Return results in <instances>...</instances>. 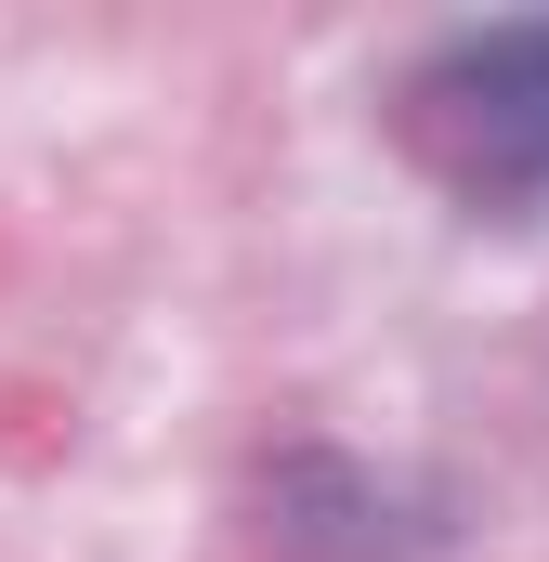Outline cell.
<instances>
[{
    "label": "cell",
    "mask_w": 549,
    "mask_h": 562,
    "mask_svg": "<svg viewBox=\"0 0 549 562\" xmlns=\"http://www.w3.org/2000/svg\"><path fill=\"white\" fill-rule=\"evenodd\" d=\"M406 132L418 157L484 196V210H537L549 196V26H484V40H445L406 79Z\"/></svg>",
    "instance_id": "6da1fadb"
}]
</instances>
